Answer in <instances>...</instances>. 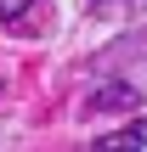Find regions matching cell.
I'll return each mask as SVG.
<instances>
[{"mask_svg": "<svg viewBox=\"0 0 147 152\" xmlns=\"http://www.w3.org/2000/svg\"><path fill=\"white\" fill-rule=\"evenodd\" d=\"M34 0H0V17H17V11H28Z\"/></svg>", "mask_w": 147, "mask_h": 152, "instance_id": "obj_2", "label": "cell"}, {"mask_svg": "<svg viewBox=\"0 0 147 152\" xmlns=\"http://www.w3.org/2000/svg\"><path fill=\"white\" fill-rule=\"evenodd\" d=\"M136 6H147V0H136Z\"/></svg>", "mask_w": 147, "mask_h": 152, "instance_id": "obj_3", "label": "cell"}, {"mask_svg": "<svg viewBox=\"0 0 147 152\" xmlns=\"http://www.w3.org/2000/svg\"><path fill=\"white\" fill-rule=\"evenodd\" d=\"M91 147H108V152H125V147H147V118H142V124H130V130H113V135L91 141Z\"/></svg>", "mask_w": 147, "mask_h": 152, "instance_id": "obj_1", "label": "cell"}]
</instances>
